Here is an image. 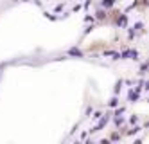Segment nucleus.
Here are the masks:
<instances>
[{"label": "nucleus", "instance_id": "1", "mask_svg": "<svg viewBox=\"0 0 149 144\" xmlns=\"http://www.w3.org/2000/svg\"><path fill=\"white\" fill-rule=\"evenodd\" d=\"M70 54H74V56H81V51H79V49H72Z\"/></svg>", "mask_w": 149, "mask_h": 144}, {"label": "nucleus", "instance_id": "2", "mask_svg": "<svg viewBox=\"0 0 149 144\" xmlns=\"http://www.w3.org/2000/svg\"><path fill=\"white\" fill-rule=\"evenodd\" d=\"M113 4V0H104V6H111Z\"/></svg>", "mask_w": 149, "mask_h": 144}]
</instances>
